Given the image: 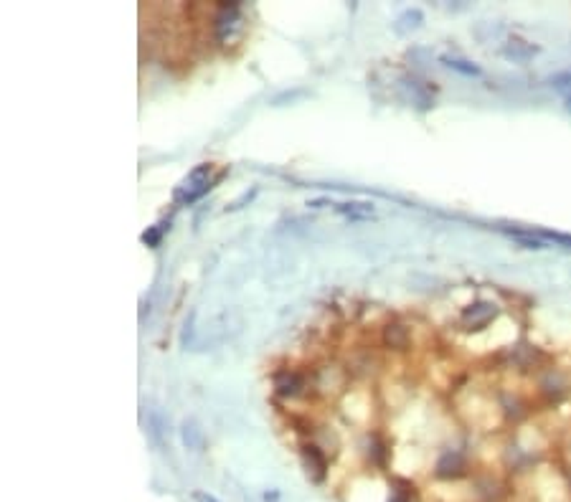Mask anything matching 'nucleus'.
Here are the masks:
<instances>
[{
    "instance_id": "nucleus-10",
    "label": "nucleus",
    "mask_w": 571,
    "mask_h": 502,
    "mask_svg": "<svg viewBox=\"0 0 571 502\" xmlns=\"http://www.w3.org/2000/svg\"><path fill=\"white\" fill-rule=\"evenodd\" d=\"M338 211L348 216V219H368V216H373L371 203H340Z\"/></svg>"
},
{
    "instance_id": "nucleus-1",
    "label": "nucleus",
    "mask_w": 571,
    "mask_h": 502,
    "mask_svg": "<svg viewBox=\"0 0 571 502\" xmlns=\"http://www.w3.org/2000/svg\"><path fill=\"white\" fill-rule=\"evenodd\" d=\"M211 188V165L193 167L191 173L183 178V183L175 188V201L178 203H193L199 201Z\"/></svg>"
},
{
    "instance_id": "nucleus-3",
    "label": "nucleus",
    "mask_w": 571,
    "mask_h": 502,
    "mask_svg": "<svg viewBox=\"0 0 571 502\" xmlns=\"http://www.w3.org/2000/svg\"><path fill=\"white\" fill-rule=\"evenodd\" d=\"M300 388H303V378L298 373H277L274 375V391L280 393V396H298Z\"/></svg>"
},
{
    "instance_id": "nucleus-9",
    "label": "nucleus",
    "mask_w": 571,
    "mask_h": 502,
    "mask_svg": "<svg viewBox=\"0 0 571 502\" xmlns=\"http://www.w3.org/2000/svg\"><path fill=\"white\" fill-rule=\"evenodd\" d=\"M303 454H305V459H308V464H313L315 467V472H318V479H323L325 477V456L320 454V449L315 444H303Z\"/></svg>"
},
{
    "instance_id": "nucleus-7",
    "label": "nucleus",
    "mask_w": 571,
    "mask_h": 502,
    "mask_svg": "<svg viewBox=\"0 0 571 502\" xmlns=\"http://www.w3.org/2000/svg\"><path fill=\"white\" fill-rule=\"evenodd\" d=\"M503 234H505V236H510L515 244H518V246H523V249H536V251L548 249V244L543 241V239H538L533 231H510V229H503Z\"/></svg>"
},
{
    "instance_id": "nucleus-13",
    "label": "nucleus",
    "mask_w": 571,
    "mask_h": 502,
    "mask_svg": "<svg viewBox=\"0 0 571 502\" xmlns=\"http://www.w3.org/2000/svg\"><path fill=\"white\" fill-rule=\"evenodd\" d=\"M536 234L538 239H543L546 244H556V246H566V249H571V236L569 234H559V231H533Z\"/></svg>"
},
{
    "instance_id": "nucleus-12",
    "label": "nucleus",
    "mask_w": 571,
    "mask_h": 502,
    "mask_svg": "<svg viewBox=\"0 0 571 502\" xmlns=\"http://www.w3.org/2000/svg\"><path fill=\"white\" fill-rule=\"evenodd\" d=\"M548 87H554L556 92L571 94V69H564V71H559V74L548 76Z\"/></svg>"
},
{
    "instance_id": "nucleus-15",
    "label": "nucleus",
    "mask_w": 571,
    "mask_h": 502,
    "mask_svg": "<svg viewBox=\"0 0 571 502\" xmlns=\"http://www.w3.org/2000/svg\"><path fill=\"white\" fill-rule=\"evenodd\" d=\"M191 497H193V500H196V502H219L214 495H209V492H204V490H193V492H191Z\"/></svg>"
},
{
    "instance_id": "nucleus-4",
    "label": "nucleus",
    "mask_w": 571,
    "mask_h": 502,
    "mask_svg": "<svg viewBox=\"0 0 571 502\" xmlns=\"http://www.w3.org/2000/svg\"><path fill=\"white\" fill-rule=\"evenodd\" d=\"M462 469H465V459H462V454H457V451H447L437 462L439 477H457V474H462Z\"/></svg>"
},
{
    "instance_id": "nucleus-6",
    "label": "nucleus",
    "mask_w": 571,
    "mask_h": 502,
    "mask_svg": "<svg viewBox=\"0 0 571 502\" xmlns=\"http://www.w3.org/2000/svg\"><path fill=\"white\" fill-rule=\"evenodd\" d=\"M442 64L462 76H483V69H480L475 61H467V58H460V56H442Z\"/></svg>"
},
{
    "instance_id": "nucleus-8",
    "label": "nucleus",
    "mask_w": 571,
    "mask_h": 502,
    "mask_svg": "<svg viewBox=\"0 0 571 502\" xmlns=\"http://www.w3.org/2000/svg\"><path fill=\"white\" fill-rule=\"evenodd\" d=\"M384 340H386V345L394 347V350H404V347L409 345V335L402 325H389L384 333Z\"/></svg>"
},
{
    "instance_id": "nucleus-5",
    "label": "nucleus",
    "mask_w": 571,
    "mask_h": 502,
    "mask_svg": "<svg viewBox=\"0 0 571 502\" xmlns=\"http://www.w3.org/2000/svg\"><path fill=\"white\" fill-rule=\"evenodd\" d=\"M462 318L470 320L472 325H485L490 318H496V307L488 305V302H475L462 312Z\"/></svg>"
},
{
    "instance_id": "nucleus-11",
    "label": "nucleus",
    "mask_w": 571,
    "mask_h": 502,
    "mask_svg": "<svg viewBox=\"0 0 571 502\" xmlns=\"http://www.w3.org/2000/svg\"><path fill=\"white\" fill-rule=\"evenodd\" d=\"M421 21H424V13H421L419 8H414V11H407V13H402V16H399V21H397L399 26H397V28H399V31L419 28Z\"/></svg>"
},
{
    "instance_id": "nucleus-14",
    "label": "nucleus",
    "mask_w": 571,
    "mask_h": 502,
    "mask_svg": "<svg viewBox=\"0 0 571 502\" xmlns=\"http://www.w3.org/2000/svg\"><path fill=\"white\" fill-rule=\"evenodd\" d=\"M160 234H163V229H150V231L142 234V241H145L147 246H155V244L160 241Z\"/></svg>"
},
{
    "instance_id": "nucleus-2",
    "label": "nucleus",
    "mask_w": 571,
    "mask_h": 502,
    "mask_svg": "<svg viewBox=\"0 0 571 502\" xmlns=\"http://www.w3.org/2000/svg\"><path fill=\"white\" fill-rule=\"evenodd\" d=\"M538 51H541V46L528 43V41H520V38L508 41V43H503V48H501V53L508 58V61H528V58H533Z\"/></svg>"
},
{
    "instance_id": "nucleus-16",
    "label": "nucleus",
    "mask_w": 571,
    "mask_h": 502,
    "mask_svg": "<svg viewBox=\"0 0 571 502\" xmlns=\"http://www.w3.org/2000/svg\"><path fill=\"white\" fill-rule=\"evenodd\" d=\"M564 110L571 115V94H566V97H564Z\"/></svg>"
}]
</instances>
